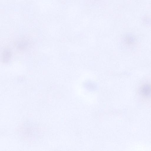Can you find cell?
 <instances>
[{"instance_id":"2","label":"cell","mask_w":151,"mask_h":151,"mask_svg":"<svg viewBox=\"0 0 151 151\" xmlns=\"http://www.w3.org/2000/svg\"><path fill=\"white\" fill-rule=\"evenodd\" d=\"M15 44L17 48L21 50H26L30 46L29 41L24 38L19 39L17 41Z\"/></svg>"},{"instance_id":"1","label":"cell","mask_w":151,"mask_h":151,"mask_svg":"<svg viewBox=\"0 0 151 151\" xmlns=\"http://www.w3.org/2000/svg\"><path fill=\"white\" fill-rule=\"evenodd\" d=\"M139 92L143 97L149 99L151 98V84L145 83L140 88Z\"/></svg>"},{"instance_id":"4","label":"cell","mask_w":151,"mask_h":151,"mask_svg":"<svg viewBox=\"0 0 151 151\" xmlns=\"http://www.w3.org/2000/svg\"><path fill=\"white\" fill-rule=\"evenodd\" d=\"M126 41L128 43H131V42H133V38L132 37H127L126 38Z\"/></svg>"},{"instance_id":"3","label":"cell","mask_w":151,"mask_h":151,"mask_svg":"<svg viewBox=\"0 0 151 151\" xmlns=\"http://www.w3.org/2000/svg\"><path fill=\"white\" fill-rule=\"evenodd\" d=\"M11 56V52L10 50L8 49H4L3 51L1 58L3 62L7 63L10 60Z\"/></svg>"}]
</instances>
